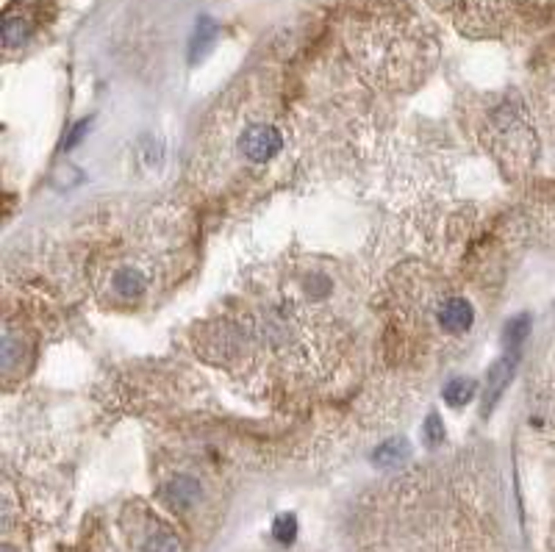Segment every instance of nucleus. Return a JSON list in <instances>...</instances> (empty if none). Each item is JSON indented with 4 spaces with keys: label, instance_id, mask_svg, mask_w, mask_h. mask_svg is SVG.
<instances>
[{
    "label": "nucleus",
    "instance_id": "obj_7",
    "mask_svg": "<svg viewBox=\"0 0 555 552\" xmlns=\"http://www.w3.org/2000/svg\"><path fill=\"white\" fill-rule=\"evenodd\" d=\"M475 392H478V383H475L472 378H453V381L444 386V402H447L450 408H464V405L472 402Z\"/></svg>",
    "mask_w": 555,
    "mask_h": 552
},
{
    "label": "nucleus",
    "instance_id": "obj_10",
    "mask_svg": "<svg viewBox=\"0 0 555 552\" xmlns=\"http://www.w3.org/2000/svg\"><path fill=\"white\" fill-rule=\"evenodd\" d=\"M272 536L278 544H292L297 538V517L295 514H281L272 522Z\"/></svg>",
    "mask_w": 555,
    "mask_h": 552
},
{
    "label": "nucleus",
    "instance_id": "obj_3",
    "mask_svg": "<svg viewBox=\"0 0 555 552\" xmlns=\"http://www.w3.org/2000/svg\"><path fill=\"white\" fill-rule=\"evenodd\" d=\"M475 322V308L464 297H450L439 305V325L450 334H464L472 328Z\"/></svg>",
    "mask_w": 555,
    "mask_h": 552
},
{
    "label": "nucleus",
    "instance_id": "obj_11",
    "mask_svg": "<svg viewBox=\"0 0 555 552\" xmlns=\"http://www.w3.org/2000/svg\"><path fill=\"white\" fill-rule=\"evenodd\" d=\"M423 436H425V444L428 447H439L444 441V422L436 411H431L425 417V425H423Z\"/></svg>",
    "mask_w": 555,
    "mask_h": 552
},
{
    "label": "nucleus",
    "instance_id": "obj_12",
    "mask_svg": "<svg viewBox=\"0 0 555 552\" xmlns=\"http://www.w3.org/2000/svg\"><path fill=\"white\" fill-rule=\"evenodd\" d=\"M145 552H178V538L170 530L161 528L145 541Z\"/></svg>",
    "mask_w": 555,
    "mask_h": 552
},
{
    "label": "nucleus",
    "instance_id": "obj_6",
    "mask_svg": "<svg viewBox=\"0 0 555 552\" xmlns=\"http://www.w3.org/2000/svg\"><path fill=\"white\" fill-rule=\"evenodd\" d=\"M114 292L125 300H136L142 297L145 292V275L133 269V266H122L117 275H114Z\"/></svg>",
    "mask_w": 555,
    "mask_h": 552
},
{
    "label": "nucleus",
    "instance_id": "obj_9",
    "mask_svg": "<svg viewBox=\"0 0 555 552\" xmlns=\"http://www.w3.org/2000/svg\"><path fill=\"white\" fill-rule=\"evenodd\" d=\"M531 334V316L528 314H520V316H514L511 322H508L505 325V334H502V339H505V344L508 347H520L522 342H525V336Z\"/></svg>",
    "mask_w": 555,
    "mask_h": 552
},
{
    "label": "nucleus",
    "instance_id": "obj_13",
    "mask_svg": "<svg viewBox=\"0 0 555 552\" xmlns=\"http://www.w3.org/2000/svg\"><path fill=\"white\" fill-rule=\"evenodd\" d=\"M25 34H28V25H25V20H20V17H6V25H4V36H6V44L12 48V44H17V42H23L25 39Z\"/></svg>",
    "mask_w": 555,
    "mask_h": 552
},
{
    "label": "nucleus",
    "instance_id": "obj_8",
    "mask_svg": "<svg viewBox=\"0 0 555 552\" xmlns=\"http://www.w3.org/2000/svg\"><path fill=\"white\" fill-rule=\"evenodd\" d=\"M214 36H217L214 23H211V20H200L198 31H195V39H192V44H190V59H192V62H198L200 56L209 53V48L214 44Z\"/></svg>",
    "mask_w": 555,
    "mask_h": 552
},
{
    "label": "nucleus",
    "instance_id": "obj_1",
    "mask_svg": "<svg viewBox=\"0 0 555 552\" xmlns=\"http://www.w3.org/2000/svg\"><path fill=\"white\" fill-rule=\"evenodd\" d=\"M284 148V136L275 125L267 122H253L239 133V150L250 164H267L275 159Z\"/></svg>",
    "mask_w": 555,
    "mask_h": 552
},
{
    "label": "nucleus",
    "instance_id": "obj_5",
    "mask_svg": "<svg viewBox=\"0 0 555 552\" xmlns=\"http://www.w3.org/2000/svg\"><path fill=\"white\" fill-rule=\"evenodd\" d=\"M408 458H411V444L405 439H389L381 447H375L373 464L381 470H394V467H403Z\"/></svg>",
    "mask_w": 555,
    "mask_h": 552
},
{
    "label": "nucleus",
    "instance_id": "obj_2",
    "mask_svg": "<svg viewBox=\"0 0 555 552\" xmlns=\"http://www.w3.org/2000/svg\"><path fill=\"white\" fill-rule=\"evenodd\" d=\"M161 499L175 511H190L192 505L200 499V483L190 475H175L172 480L164 483Z\"/></svg>",
    "mask_w": 555,
    "mask_h": 552
},
{
    "label": "nucleus",
    "instance_id": "obj_14",
    "mask_svg": "<svg viewBox=\"0 0 555 552\" xmlns=\"http://www.w3.org/2000/svg\"><path fill=\"white\" fill-rule=\"evenodd\" d=\"M86 125H89V122H86V120H81V122H78V125H75V131H73V133H70V140H67V142H64V148H67V150H70V148H75V145H78V142H81V136H83V133H86Z\"/></svg>",
    "mask_w": 555,
    "mask_h": 552
},
{
    "label": "nucleus",
    "instance_id": "obj_4",
    "mask_svg": "<svg viewBox=\"0 0 555 552\" xmlns=\"http://www.w3.org/2000/svg\"><path fill=\"white\" fill-rule=\"evenodd\" d=\"M514 363H517V361L508 358V355L492 363V370H489V375H486V402H483V411H486V413L497 405L500 394L508 389V383H511V378H514Z\"/></svg>",
    "mask_w": 555,
    "mask_h": 552
}]
</instances>
